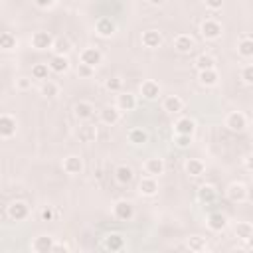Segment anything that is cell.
Here are the masks:
<instances>
[{
  "label": "cell",
  "mask_w": 253,
  "mask_h": 253,
  "mask_svg": "<svg viewBox=\"0 0 253 253\" xmlns=\"http://www.w3.org/2000/svg\"><path fill=\"white\" fill-rule=\"evenodd\" d=\"M221 32H223L221 24H219L217 20H213V18H206V20L202 22V26H200L202 38H204V40H210V42L217 40V38L221 36Z\"/></svg>",
  "instance_id": "6da1fadb"
},
{
  "label": "cell",
  "mask_w": 253,
  "mask_h": 253,
  "mask_svg": "<svg viewBox=\"0 0 253 253\" xmlns=\"http://www.w3.org/2000/svg\"><path fill=\"white\" fill-rule=\"evenodd\" d=\"M6 213H8V217H10L12 221H24V219H28V215H30V206H28L26 202H22V200H14V202L8 206Z\"/></svg>",
  "instance_id": "7a4b0ae2"
},
{
  "label": "cell",
  "mask_w": 253,
  "mask_h": 253,
  "mask_svg": "<svg viewBox=\"0 0 253 253\" xmlns=\"http://www.w3.org/2000/svg\"><path fill=\"white\" fill-rule=\"evenodd\" d=\"M113 215L119 219V221H130L134 217V206L128 202V200H119L115 202L113 206Z\"/></svg>",
  "instance_id": "3957f363"
},
{
  "label": "cell",
  "mask_w": 253,
  "mask_h": 253,
  "mask_svg": "<svg viewBox=\"0 0 253 253\" xmlns=\"http://www.w3.org/2000/svg\"><path fill=\"white\" fill-rule=\"evenodd\" d=\"M101 61H103V53L99 51V47L89 45V47H83L79 51V63H85L89 67H97Z\"/></svg>",
  "instance_id": "277c9868"
},
{
  "label": "cell",
  "mask_w": 253,
  "mask_h": 253,
  "mask_svg": "<svg viewBox=\"0 0 253 253\" xmlns=\"http://www.w3.org/2000/svg\"><path fill=\"white\" fill-rule=\"evenodd\" d=\"M225 126L231 130V132H241L247 128V117L241 113V111H231L227 117H225Z\"/></svg>",
  "instance_id": "5b68a950"
},
{
  "label": "cell",
  "mask_w": 253,
  "mask_h": 253,
  "mask_svg": "<svg viewBox=\"0 0 253 253\" xmlns=\"http://www.w3.org/2000/svg\"><path fill=\"white\" fill-rule=\"evenodd\" d=\"M225 194H227V198H229L231 202L241 204V202H245V200H247L249 190H247V186H245L243 182H231V184L227 186Z\"/></svg>",
  "instance_id": "8992f818"
},
{
  "label": "cell",
  "mask_w": 253,
  "mask_h": 253,
  "mask_svg": "<svg viewBox=\"0 0 253 253\" xmlns=\"http://www.w3.org/2000/svg\"><path fill=\"white\" fill-rule=\"evenodd\" d=\"M61 166H63V172H65V174H69V176H79V174L83 172V158L77 156V154H69V156L63 158Z\"/></svg>",
  "instance_id": "52a82bcc"
},
{
  "label": "cell",
  "mask_w": 253,
  "mask_h": 253,
  "mask_svg": "<svg viewBox=\"0 0 253 253\" xmlns=\"http://www.w3.org/2000/svg\"><path fill=\"white\" fill-rule=\"evenodd\" d=\"M164 168H166V164H164V160H162V158H158V156L146 158V160H144V164H142L144 176H154V178H158L160 174H164Z\"/></svg>",
  "instance_id": "ba28073f"
},
{
  "label": "cell",
  "mask_w": 253,
  "mask_h": 253,
  "mask_svg": "<svg viewBox=\"0 0 253 253\" xmlns=\"http://www.w3.org/2000/svg\"><path fill=\"white\" fill-rule=\"evenodd\" d=\"M18 130V121L12 115H0V138H12Z\"/></svg>",
  "instance_id": "9c48e42d"
},
{
  "label": "cell",
  "mask_w": 253,
  "mask_h": 253,
  "mask_svg": "<svg viewBox=\"0 0 253 253\" xmlns=\"http://www.w3.org/2000/svg\"><path fill=\"white\" fill-rule=\"evenodd\" d=\"M30 43H32V47H36V49H51L53 36H51L49 32L40 30V32H34V34H32Z\"/></svg>",
  "instance_id": "30bf717a"
},
{
  "label": "cell",
  "mask_w": 253,
  "mask_h": 253,
  "mask_svg": "<svg viewBox=\"0 0 253 253\" xmlns=\"http://www.w3.org/2000/svg\"><path fill=\"white\" fill-rule=\"evenodd\" d=\"M162 42H164V38H162V34H160L158 30H144L142 36H140V43H142L144 47H148V49L160 47Z\"/></svg>",
  "instance_id": "8fae6325"
},
{
  "label": "cell",
  "mask_w": 253,
  "mask_h": 253,
  "mask_svg": "<svg viewBox=\"0 0 253 253\" xmlns=\"http://www.w3.org/2000/svg\"><path fill=\"white\" fill-rule=\"evenodd\" d=\"M172 43H174V49H176L178 53H190V51L196 47V40H194L190 34H178Z\"/></svg>",
  "instance_id": "7c38bea8"
},
{
  "label": "cell",
  "mask_w": 253,
  "mask_h": 253,
  "mask_svg": "<svg viewBox=\"0 0 253 253\" xmlns=\"http://www.w3.org/2000/svg\"><path fill=\"white\" fill-rule=\"evenodd\" d=\"M117 109L123 113V111H134L136 109V95H132V93H128V91H121V93H117Z\"/></svg>",
  "instance_id": "4fadbf2b"
},
{
  "label": "cell",
  "mask_w": 253,
  "mask_h": 253,
  "mask_svg": "<svg viewBox=\"0 0 253 253\" xmlns=\"http://www.w3.org/2000/svg\"><path fill=\"white\" fill-rule=\"evenodd\" d=\"M95 32H97L101 38H111V36L117 32V26H115V22H113L109 16H101V18L95 22Z\"/></svg>",
  "instance_id": "5bb4252c"
},
{
  "label": "cell",
  "mask_w": 253,
  "mask_h": 253,
  "mask_svg": "<svg viewBox=\"0 0 253 253\" xmlns=\"http://www.w3.org/2000/svg\"><path fill=\"white\" fill-rule=\"evenodd\" d=\"M99 119H101L103 125H107V126H115V125L121 121V111L117 109V105H109V107L101 109Z\"/></svg>",
  "instance_id": "9a60e30c"
},
{
  "label": "cell",
  "mask_w": 253,
  "mask_h": 253,
  "mask_svg": "<svg viewBox=\"0 0 253 253\" xmlns=\"http://www.w3.org/2000/svg\"><path fill=\"white\" fill-rule=\"evenodd\" d=\"M138 192L140 196H146V198H152L158 194V180L154 176H142V180L138 182Z\"/></svg>",
  "instance_id": "2e32d148"
},
{
  "label": "cell",
  "mask_w": 253,
  "mask_h": 253,
  "mask_svg": "<svg viewBox=\"0 0 253 253\" xmlns=\"http://www.w3.org/2000/svg\"><path fill=\"white\" fill-rule=\"evenodd\" d=\"M140 95L146 101H154V99L160 97V85L154 79H146V81L140 83Z\"/></svg>",
  "instance_id": "e0dca14e"
},
{
  "label": "cell",
  "mask_w": 253,
  "mask_h": 253,
  "mask_svg": "<svg viewBox=\"0 0 253 253\" xmlns=\"http://www.w3.org/2000/svg\"><path fill=\"white\" fill-rule=\"evenodd\" d=\"M73 115L79 119V121H89L93 115H95V105L91 101H79L75 103L73 107Z\"/></svg>",
  "instance_id": "ac0fdd59"
},
{
  "label": "cell",
  "mask_w": 253,
  "mask_h": 253,
  "mask_svg": "<svg viewBox=\"0 0 253 253\" xmlns=\"http://www.w3.org/2000/svg\"><path fill=\"white\" fill-rule=\"evenodd\" d=\"M125 237L121 235V233H111V235H107L105 239H103V247L107 249V251H111V253H117V251H123L125 249Z\"/></svg>",
  "instance_id": "d6986e66"
},
{
  "label": "cell",
  "mask_w": 253,
  "mask_h": 253,
  "mask_svg": "<svg viewBox=\"0 0 253 253\" xmlns=\"http://www.w3.org/2000/svg\"><path fill=\"white\" fill-rule=\"evenodd\" d=\"M53 237L51 235H38L34 241H32V251L34 253H51V247H53Z\"/></svg>",
  "instance_id": "ffe728a7"
},
{
  "label": "cell",
  "mask_w": 253,
  "mask_h": 253,
  "mask_svg": "<svg viewBox=\"0 0 253 253\" xmlns=\"http://www.w3.org/2000/svg\"><path fill=\"white\" fill-rule=\"evenodd\" d=\"M198 81L204 87H213L219 81V73H217L215 67L213 69H202V71H198Z\"/></svg>",
  "instance_id": "44dd1931"
},
{
  "label": "cell",
  "mask_w": 253,
  "mask_h": 253,
  "mask_svg": "<svg viewBox=\"0 0 253 253\" xmlns=\"http://www.w3.org/2000/svg\"><path fill=\"white\" fill-rule=\"evenodd\" d=\"M132 178H134V170H132L128 164H119V166L115 168V180H117L119 184L126 186V184L132 182Z\"/></svg>",
  "instance_id": "7402d4cb"
},
{
  "label": "cell",
  "mask_w": 253,
  "mask_h": 253,
  "mask_svg": "<svg viewBox=\"0 0 253 253\" xmlns=\"http://www.w3.org/2000/svg\"><path fill=\"white\" fill-rule=\"evenodd\" d=\"M47 65H49V71H53V73H65L67 69H69V57L67 55H51V59L47 61Z\"/></svg>",
  "instance_id": "603a6c76"
},
{
  "label": "cell",
  "mask_w": 253,
  "mask_h": 253,
  "mask_svg": "<svg viewBox=\"0 0 253 253\" xmlns=\"http://www.w3.org/2000/svg\"><path fill=\"white\" fill-rule=\"evenodd\" d=\"M126 138H128L130 144L140 146V144H146V142H148V132H146L144 128H140V126H132V128H128Z\"/></svg>",
  "instance_id": "cb8c5ba5"
},
{
  "label": "cell",
  "mask_w": 253,
  "mask_h": 253,
  "mask_svg": "<svg viewBox=\"0 0 253 253\" xmlns=\"http://www.w3.org/2000/svg\"><path fill=\"white\" fill-rule=\"evenodd\" d=\"M208 227H210L211 231H223V229L227 227V217H225V213H221V211L210 213V215H208Z\"/></svg>",
  "instance_id": "d4e9b609"
},
{
  "label": "cell",
  "mask_w": 253,
  "mask_h": 253,
  "mask_svg": "<svg viewBox=\"0 0 253 253\" xmlns=\"http://www.w3.org/2000/svg\"><path fill=\"white\" fill-rule=\"evenodd\" d=\"M184 109V101L178 97V95H168V97H164V101H162V111H166V113H180Z\"/></svg>",
  "instance_id": "484cf974"
},
{
  "label": "cell",
  "mask_w": 253,
  "mask_h": 253,
  "mask_svg": "<svg viewBox=\"0 0 253 253\" xmlns=\"http://www.w3.org/2000/svg\"><path fill=\"white\" fill-rule=\"evenodd\" d=\"M174 130H176V134H194L196 121L190 119V117H180L176 121V125H174Z\"/></svg>",
  "instance_id": "4316f807"
},
{
  "label": "cell",
  "mask_w": 253,
  "mask_h": 253,
  "mask_svg": "<svg viewBox=\"0 0 253 253\" xmlns=\"http://www.w3.org/2000/svg\"><path fill=\"white\" fill-rule=\"evenodd\" d=\"M75 134H77V138H79L81 142H93V140L97 138V128L85 121V125H81V126L75 130Z\"/></svg>",
  "instance_id": "83f0119b"
},
{
  "label": "cell",
  "mask_w": 253,
  "mask_h": 253,
  "mask_svg": "<svg viewBox=\"0 0 253 253\" xmlns=\"http://www.w3.org/2000/svg\"><path fill=\"white\" fill-rule=\"evenodd\" d=\"M215 198H217L215 186H211V184H202V186L198 188V200H200L202 204H211Z\"/></svg>",
  "instance_id": "f1b7e54d"
},
{
  "label": "cell",
  "mask_w": 253,
  "mask_h": 253,
  "mask_svg": "<svg viewBox=\"0 0 253 253\" xmlns=\"http://www.w3.org/2000/svg\"><path fill=\"white\" fill-rule=\"evenodd\" d=\"M59 83H55V81H51V79H45V81H42V87H40V93L45 97V99H55L57 95H59Z\"/></svg>",
  "instance_id": "f546056e"
},
{
  "label": "cell",
  "mask_w": 253,
  "mask_h": 253,
  "mask_svg": "<svg viewBox=\"0 0 253 253\" xmlns=\"http://www.w3.org/2000/svg\"><path fill=\"white\" fill-rule=\"evenodd\" d=\"M184 168H186V172L190 174V176H202L204 172H206V164L200 160V158H188L186 160V164H184Z\"/></svg>",
  "instance_id": "4dcf8cb0"
},
{
  "label": "cell",
  "mask_w": 253,
  "mask_h": 253,
  "mask_svg": "<svg viewBox=\"0 0 253 253\" xmlns=\"http://www.w3.org/2000/svg\"><path fill=\"white\" fill-rule=\"evenodd\" d=\"M235 235H237V239L249 243L251 237H253V225H251L249 221H237V225H235Z\"/></svg>",
  "instance_id": "1f68e13d"
},
{
  "label": "cell",
  "mask_w": 253,
  "mask_h": 253,
  "mask_svg": "<svg viewBox=\"0 0 253 253\" xmlns=\"http://www.w3.org/2000/svg\"><path fill=\"white\" fill-rule=\"evenodd\" d=\"M186 247H188L190 251H194V253H202V251L208 249V239L202 237V235H192V237H188Z\"/></svg>",
  "instance_id": "d6a6232c"
},
{
  "label": "cell",
  "mask_w": 253,
  "mask_h": 253,
  "mask_svg": "<svg viewBox=\"0 0 253 253\" xmlns=\"http://www.w3.org/2000/svg\"><path fill=\"white\" fill-rule=\"evenodd\" d=\"M51 51L55 55H67L71 51V42L67 38H53V43H51Z\"/></svg>",
  "instance_id": "836d02e7"
},
{
  "label": "cell",
  "mask_w": 253,
  "mask_h": 253,
  "mask_svg": "<svg viewBox=\"0 0 253 253\" xmlns=\"http://www.w3.org/2000/svg\"><path fill=\"white\" fill-rule=\"evenodd\" d=\"M237 53L241 55V57H251L253 55V40H251V36H243L241 40H239V43H237Z\"/></svg>",
  "instance_id": "e575fe53"
},
{
  "label": "cell",
  "mask_w": 253,
  "mask_h": 253,
  "mask_svg": "<svg viewBox=\"0 0 253 253\" xmlns=\"http://www.w3.org/2000/svg\"><path fill=\"white\" fill-rule=\"evenodd\" d=\"M18 45V40L10 32H0V49L2 51H12Z\"/></svg>",
  "instance_id": "d590c367"
},
{
  "label": "cell",
  "mask_w": 253,
  "mask_h": 253,
  "mask_svg": "<svg viewBox=\"0 0 253 253\" xmlns=\"http://www.w3.org/2000/svg\"><path fill=\"white\" fill-rule=\"evenodd\" d=\"M196 67H198V71H202V69H213L215 67V57L211 53H200L196 57Z\"/></svg>",
  "instance_id": "8d00e7d4"
},
{
  "label": "cell",
  "mask_w": 253,
  "mask_h": 253,
  "mask_svg": "<svg viewBox=\"0 0 253 253\" xmlns=\"http://www.w3.org/2000/svg\"><path fill=\"white\" fill-rule=\"evenodd\" d=\"M47 75H49V65L47 63H36V65H32V79L45 81Z\"/></svg>",
  "instance_id": "74e56055"
},
{
  "label": "cell",
  "mask_w": 253,
  "mask_h": 253,
  "mask_svg": "<svg viewBox=\"0 0 253 253\" xmlns=\"http://www.w3.org/2000/svg\"><path fill=\"white\" fill-rule=\"evenodd\" d=\"M105 89L111 91V93H121L123 91V79L119 75H113L105 81Z\"/></svg>",
  "instance_id": "f35d334b"
},
{
  "label": "cell",
  "mask_w": 253,
  "mask_h": 253,
  "mask_svg": "<svg viewBox=\"0 0 253 253\" xmlns=\"http://www.w3.org/2000/svg\"><path fill=\"white\" fill-rule=\"evenodd\" d=\"M32 83H34L32 77L22 75V77L16 79V89H18V91H30V89H32Z\"/></svg>",
  "instance_id": "ab89813d"
},
{
  "label": "cell",
  "mask_w": 253,
  "mask_h": 253,
  "mask_svg": "<svg viewBox=\"0 0 253 253\" xmlns=\"http://www.w3.org/2000/svg\"><path fill=\"white\" fill-rule=\"evenodd\" d=\"M174 144L178 148H188L192 144V134H174Z\"/></svg>",
  "instance_id": "60d3db41"
},
{
  "label": "cell",
  "mask_w": 253,
  "mask_h": 253,
  "mask_svg": "<svg viewBox=\"0 0 253 253\" xmlns=\"http://www.w3.org/2000/svg\"><path fill=\"white\" fill-rule=\"evenodd\" d=\"M241 79H243L245 85H251L253 83V65L251 63H247V65L241 67Z\"/></svg>",
  "instance_id": "b9f144b4"
},
{
  "label": "cell",
  "mask_w": 253,
  "mask_h": 253,
  "mask_svg": "<svg viewBox=\"0 0 253 253\" xmlns=\"http://www.w3.org/2000/svg\"><path fill=\"white\" fill-rule=\"evenodd\" d=\"M93 71H95V67H89V65H85V63H79V65H77V75H79V77L89 79V77L93 75Z\"/></svg>",
  "instance_id": "7bdbcfd3"
},
{
  "label": "cell",
  "mask_w": 253,
  "mask_h": 253,
  "mask_svg": "<svg viewBox=\"0 0 253 253\" xmlns=\"http://www.w3.org/2000/svg\"><path fill=\"white\" fill-rule=\"evenodd\" d=\"M53 215H55V213H53V208H51V206H43V208L40 210V219H42V221H51Z\"/></svg>",
  "instance_id": "ee69618b"
},
{
  "label": "cell",
  "mask_w": 253,
  "mask_h": 253,
  "mask_svg": "<svg viewBox=\"0 0 253 253\" xmlns=\"http://www.w3.org/2000/svg\"><path fill=\"white\" fill-rule=\"evenodd\" d=\"M206 2V8L210 10H219L223 6V0H204Z\"/></svg>",
  "instance_id": "f6af8a7d"
},
{
  "label": "cell",
  "mask_w": 253,
  "mask_h": 253,
  "mask_svg": "<svg viewBox=\"0 0 253 253\" xmlns=\"http://www.w3.org/2000/svg\"><path fill=\"white\" fill-rule=\"evenodd\" d=\"M71 247L67 245V243H53V247H51V253H55V251H69Z\"/></svg>",
  "instance_id": "bcb514c9"
},
{
  "label": "cell",
  "mask_w": 253,
  "mask_h": 253,
  "mask_svg": "<svg viewBox=\"0 0 253 253\" xmlns=\"http://www.w3.org/2000/svg\"><path fill=\"white\" fill-rule=\"evenodd\" d=\"M34 4H36L38 8H49V6L53 4V0H34Z\"/></svg>",
  "instance_id": "7dc6e473"
},
{
  "label": "cell",
  "mask_w": 253,
  "mask_h": 253,
  "mask_svg": "<svg viewBox=\"0 0 253 253\" xmlns=\"http://www.w3.org/2000/svg\"><path fill=\"white\" fill-rule=\"evenodd\" d=\"M146 4H150V6H156V8H158V6H162V4H164V0H146Z\"/></svg>",
  "instance_id": "c3c4849f"
}]
</instances>
